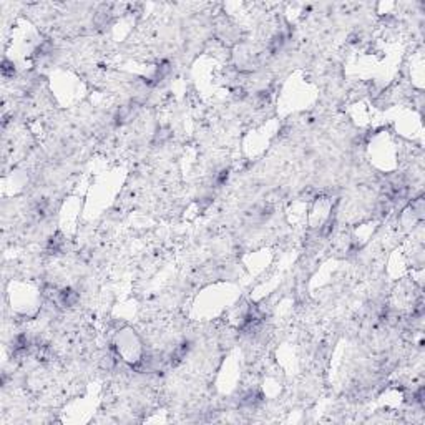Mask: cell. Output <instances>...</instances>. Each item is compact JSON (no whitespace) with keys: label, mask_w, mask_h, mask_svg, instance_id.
<instances>
[{"label":"cell","mask_w":425,"mask_h":425,"mask_svg":"<svg viewBox=\"0 0 425 425\" xmlns=\"http://www.w3.org/2000/svg\"><path fill=\"white\" fill-rule=\"evenodd\" d=\"M76 301H78V294H76L74 289H70V287H67V289L58 293V302L65 307L75 306Z\"/></svg>","instance_id":"1"}]
</instances>
